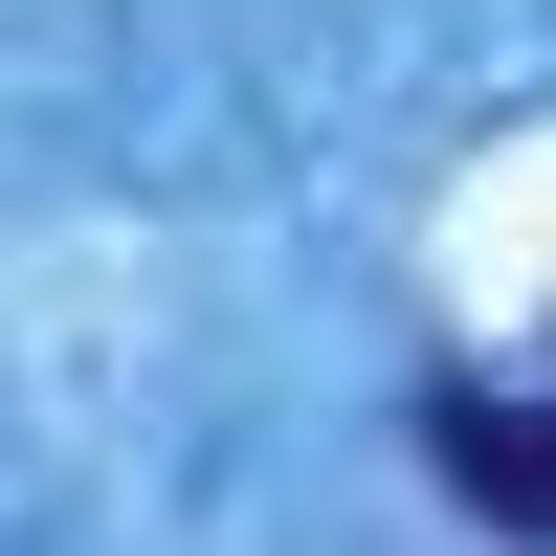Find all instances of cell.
<instances>
[{
	"label": "cell",
	"mask_w": 556,
	"mask_h": 556,
	"mask_svg": "<svg viewBox=\"0 0 556 556\" xmlns=\"http://www.w3.org/2000/svg\"><path fill=\"white\" fill-rule=\"evenodd\" d=\"M424 468L468 490L490 534H556V379H513V401H490V379H445V401H424Z\"/></svg>",
	"instance_id": "1"
}]
</instances>
